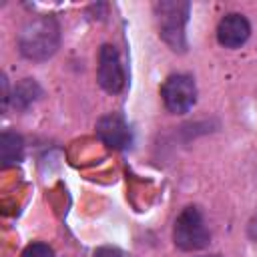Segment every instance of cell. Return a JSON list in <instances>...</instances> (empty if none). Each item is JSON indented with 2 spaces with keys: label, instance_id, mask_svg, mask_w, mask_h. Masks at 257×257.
Listing matches in <instances>:
<instances>
[{
  "label": "cell",
  "instance_id": "6da1fadb",
  "mask_svg": "<svg viewBox=\"0 0 257 257\" xmlns=\"http://www.w3.org/2000/svg\"><path fill=\"white\" fill-rule=\"evenodd\" d=\"M60 44V26L52 16L30 18L18 32L20 54L28 60L50 58Z\"/></svg>",
  "mask_w": 257,
  "mask_h": 257
},
{
  "label": "cell",
  "instance_id": "7a4b0ae2",
  "mask_svg": "<svg viewBox=\"0 0 257 257\" xmlns=\"http://www.w3.org/2000/svg\"><path fill=\"white\" fill-rule=\"evenodd\" d=\"M173 241L181 251H199L209 245L211 233L199 207L189 205L179 213L173 227Z\"/></svg>",
  "mask_w": 257,
  "mask_h": 257
},
{
  "label": "cell",
  "instance_id": "3957f363",
  "mask_svg": "<svg viewBox=\"0 0 257 257\" xmlns=\"http://www.w3.org/2000/svg\"><path fill=\"white\" fill-rule=\"evenodd\" d=\"M159 18V34L173 50H185V24L189 18L187 2H159L155 6Z\"/></svg>",
  "mask_w": 257,
  "mask_h": 257
},
{
  "label": "cell",
  "instance_id": "277c9868",
  "mask_svg": "<svg viewBox=\"0 0 257 257\" xmlns=\"http://www.w3.org/2000/svg\"><path fill=\"white\" fill-rule=\"evenodd\" d=\"M161 98L169 112L185 114L197 100V84L189 74H173L161 86Z\"/></svg>",
  "mask_w": 257,
  "mask_h": 257
},
{
  "label": "cell",
  "instance_id": "5b68a950",
  "mask_svg": "<svg viewBox=\"0 0 257 257\" xmlns=\"http://www.w3.org/2000/svg\"><path fill=\"white\" fill-rule=\"evenodd\" d=\"M98 84L108 92V94H118L124 90L126 84V72L120 60V54L114 46L104 44L98 52Z\"/></svg>",
  "mask_w": 257,
  "mask_h": 257
},
{
  "label": "cell",
  "instance_id": "8992f818",
  "mask_svg": "<svg viewBox=\"0 0 257 257\" xmlns=\"http://www.w3.org/2000/svg\"><path fill=\"white\" fill-rule=\"evenodd\" d=\"M249 36H251V24L239 12L225 14L217 26V40L225 48H239L249 40Z\"/></svg>",
  "mask_w": 257,
  "mask_h": 257
},
{
  "label": "cell",
  "instance_id": "52a82bcc",
  "mask_svg": "<svg viewBox=\"0 0 257 257\" xmlns=\"http://www.w3.org/2000/svg\"><path fill=\"white\" fill-rule=\"evenodd\" d=\"M96 133H98L100 141L106 147H110V149H126L131 145V141H133V135H131L128 124L118 114H106V116H102L98 120V124H96Z\"/></svg>",
  "mask_w": 257,
  "mask_h": 257
},
{
  "label": "cell",
  "instance_id": "ba28073f",
  "mask_svg": "<svg viewBox=\"0 0 257 257\" xmlns=\"http://www.w3.org/2000/svg\"><path fill=\"white\" fill-rule=\"evenodd\" d=\"M22 153H24V143L22 137L12 133V131H4L0 137V159L4 167L16 165L22 161Z\"/></svg>",
  "mask_w": 257,
  "mask_h": 257
},
{
  "label": "cell",
  "instance_id": "9c48e42d",
  "mask_svg": "<svg viewBox=\"0 0 257 257\" xmlns=\"http://www.w3.org/2000/svg\"><path fill=\"white\" fill-rule=\"evenodd\" d=\"M42 96V88L38 86V82L34 78H22L14 92H12V104L18 110H26L28 106H32L38 98Z\"/></svg>",
  "mask_w": 257,
  "mask_h": 257
},
{
  "label": "cell",
  "instance_id": "30bf717a",
  "mask_svg": "<svg viewBox=\"0 0 257 257\" xmlns=\"http://www.w3.org/2000/svg\"><path fill=\"white\" fill-rule=\"evenodd\" d=\"M22 257H54V253L46 243H32L24 249Z\"/></svg>",
  "mask_w": 257,
  "mask_h": 257
},
{
  "label": "cell",
  "instance_id": "8fae6325",
  "mask_svg": "<svg viewBox=\"0 0 257 257\" xmlns=\"http://www.w3.org/2000/svg\"><path fill=\"white\" fill-rule=\"evenodd\" d=\"M92 257H128V253L116 249V247H100L94 251Z\"/></svg>",
  "mask_w": 257,
  "mask_h": 257
},
{
  "label": "cell",
  "instance_id": "7c38bea8",
  "mask_svg": "<svg viewBox=\"0 0 257 257\" xmlns=\"http://www.w3.org/2000/svg\"><path fill=\"white\" fill-rule=\"evenodd\" d=\"M203 257H221V255H203Z\"/></svg>",
  "mask_w": 257,
  "mask_h": 257
}]
</instances>
